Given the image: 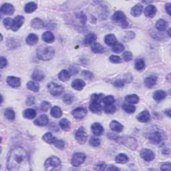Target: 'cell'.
I'll return each mask as SVG.
<instances>
[{
  "label": "cell",
  "instance_id": "cell-37",
  "mask_svg": "<svg viewBox=\"0 0 171 171\" xmlns=\"http://www.w3.org/2000/svg\"><path fill=\"white\" fill-rule=\"evenodd\" d=\"M156 83V78L154 76H150L145 78L144 84L147 86V87L152 88L154 87V86Z\"/></svg>",
  "mask_w": 171,
  "mask_h": 171
},
{
  "label": "cell",
  "instance_id": "cell-27",
  "mask_svg": "<svg viewBox=\"0 0 171 171\" xmlns=\"http://www.w3.org/2000/svg\"><path fill=\"white\" fill-rule=\"evenodd\" d=\"M166 93L163 90H157L153 94V98L156 102H160L165 98Z\"/></svg>",
  "mask_w": 171,
  "mask_h": 171
},
{
  "label": "cell",
  "instance_id": "cell-15",
  "mask_svg": "<svg viewBox=\"0 0 171 171\" xmlns=\"http://www.w3.org/2000/svg\"><path fill=\"white\" fill-rule=\"evenodd\" d=\"M14 8L13 5L8 3L4 4L1 7V12L5 15H12L14 13Z\"/></svg>",
  "mask_w": 171,
  "mask_h": 171
},
{
  "label": "cell",
  "instance_id": "cell-62",
  "mask_svg": "<svg viewBox=\"0 0 171 171\" xmlns=\"http://www.w3.org/2000/svg\"><path fill=\"white\" fill-rule=\"evenodd\" d=\"M165 9H166V11L168 14H169V15H170V11H171V4L170 3H168V4H166L165 5Z\"/></svg>",
  "mask_w": 171,
  "mask_h": 171
},
{
  "label": "cell",
  "instance_id": "cell-53",
  "mask_svg": "<svg viewBox=\"0 0 171 171\" xmlns=\"http://www.w3.org/2000/svg\"><path fill=\"white\" fill-rule=\"evenodd\" d=\"M109 60L110 62L114 63V64H119V63H121L122 62V60L118 56L115 55H112L110 56Z\"/></svg>",
  "mask_w": 171,
  "mask_h": 171
},
{
  "label": "cell",
  "instance_id": "cell-39",
  "mask_svg": "<svg viewBox=\"0 0 171 171\" xmlns=\"http://www.w3.org/2000/svg\"><path fill=\"white\" fill-rule=\"evenodd\" d=\"M60 126L61 128L64 131H68L70 129V122L68 120L63 118L60 122Z\"/></svg>",
  "mask_w": 171,
  "mask_h": 171
},
{
  "label": "cell",
  "instance_id": "cell-12",
  "mask_svg": "<svg viewBox=\"0 0 171 171\" xmlns=\"http://www.w3.org/2000/svg\"><path fill=\"white\" fill-rule=\"evenodd\" d=\"M87 115V110L84 108L79 107L72 111V115L76 119L84 118Z\"/></svg>",
  "mask_w": 171,
  "mask_h": 171
},
{
  "label": "cell",
  "instance_id": "cell-33",
  "mask_svg": "<svg viewBox=\"0 0 171 171\" xmlns=\"http://www.w3.org/2000/svg\"><path fill=\"white\" fill-rule=\"evenodd\" d=\"M125 100L128 104H137L139 102L140 99H139V97L138 96V95L131 94V95H128V96H126L125 97Z\"/></svg>",
  "mask_w": 171,
  "mask_h": 171
},
{
  "label": "cell",
  "instance_id": "cell-63",
  "mask_svg": "<svg viewBox=\"0 0 171 171\" xmlns=\"http://www.w3.org/2000/svg\"><path fill=\"white\" fill-rule=\"evenodd\" d=\"M106 170H119V169H118V168L115 167V166H108V167L106 166Z\"/></svg>",
  "mask_w": 171,
  "mask_h": 171
},
{
  "label": "cell",
  "instance_id": "cell-1",
  "mask_svg": "<svg viewBox=\"0 0 171 171\" xmlns=\"http://www.w3.org/2000/svg\"><path fill=\"white\" fill-rule=\"evenodd\" d=\"M7 168L11 171L31 170L30 158L27 152L21 147L14 148L8 156Z\"/></svg>",
  "mask_w": 171,
  "mask_h": 171
},
{
  "label": "cell",
  "instance_id": "cell-44",
  "mask_svg": "<svg viewBox=\"0 0 171 171\" xmlns=\"http://www.w3.org/2000/svg\"><path fill=\"white\" fill-rule=\"evenodd\" d=\"M122 108L125 112L129 114L134 113L136 110V107L131 104H124L122 105Z\"/></svg>",
  "mask_w": 171,
  "mask_h": 171
},
{
  "label": "cell",
  "instance_id": "cell-25",
  "mask_svg": "<svg viewBox=\"0 0 171 171\" xmlns=\"http://www.w3.org/2000/svg\"><path fill=\"white\" fill-rule=\"evenodd\" d=\"M168 27H169V24H168V22L164 20H163V19H160V20H158V21L156 22V27L159 31H166Z\"/></svg>",
  "mask_w": 171,
  "mask_h": 171
},
{
  "label": "cell",
  "instance_id": "cell-29",
  "mask_svg": "<svg viewBox=\"0 0 171 171\" xmlns=\"http://www.w3.org/2000/svg\"><path fill=\"white\" fill-rule=\"evenodd\" d=\"M42 40L44 42L51 44L54 41L55 37L52 32H50V31H46V32H44L42 34Z\"/></svg>",
  "mask_w": 171,
  "mask_h": 171
},
{
  "label": "cell",
  "instance_id": "cell-45",
  "mask_svg": "<svg viewBox=\"0 0 171 171\" xmlns=\"http://www.w3.org/2000/svg\"><path fill=\"white\" fill-rule=\"evenodd\" d=\"M124 50V46L121 43L117 42L116 44H115L112 47V52L115 53H120L123 52V50Z\"/></svg>",
  "mask_w": 171,
  "mask_h": 171
},
{
  "label": "cell",
  "instance_id": "cell-13",
  "mask_svg": "<svg viewBox=\"0 0 171 171\" xmlns=\"http://www.w3.org/2000/svg\"><path fill=\"white\" fill-rule=\"evenodd\" d=\"M157 9L153 5H148L145 8L144 13L146 17L152 18H153L156 14Z\"/></svg>",
  "mask_w": 171,
  "mask_h": 171
},
{
  "label": "cell",
  "instance_id": "cell-28",
  "mask_svg": "<svg viewBox=\"0 0 171 171\" xmlns=\"http://www.w3.org/2000/svg\"><path fill=\"white\" fill-rule=\"evenodd\" d=\"M23 116L25 118L31 120L36 116V110L32 108H27L23 112Z\"/></svg>",
  "mask_w": 171,
  "mask_h": 171
},
{
  "label": "cell",
  "instance_id": "cell-4",
  "mask_svg": "<svg viewBox=\"0 0 171 171\" xmlns=\"http://www.w3.org/2000/svg\"><path fill=\"white\" fill-rule=\"evenodd\" d=\"M116 142L120 144L125 146L126 147L130 148L132 150H136L138 147L137 140L131 137H118L116 138Z\"/></svg>",
  "mask_w": 171,
  "mask_h": 171
},
{
  "label": "cell",
  "instance_id": "cell-54",
  "mask_svg": "<svg viewBox=\"0 0 171 171\" xmlns=\"http://www.w3.org/2000/svg\"><path fill=\"white\" fill-rule=\"evenodd\" d=\"M53 145H54L56 148H59V149L62 150L64 149V148L65 147V142L61 140H56L54 143H53Z\"/></svg>",
  "mask_w": 171,
  "mask_h": 171
},
{
  "label": "cell",
  "instance_id": "cell-30",
  "mask_svg": "<svg viewBox=\"0 0 171 171\" xmlns=\"http://www.w3.org/2000/svg\"><path fill=\"white\" fill-rule=\"evenodd\" d=\"M26 43L30 46H34L38 42V37L37 35L34 34H30L28 35L27 38L26 40Z\"/></svg>",
  "mask_w": 171,
  "mask_h": 171
},
{
  "label": "cell",
  "instance_id": "cell-20",
  "mask_svg": "<svg viewBox=\"0 0 171 171\" xmlns=\"http://www.w3.org/2000/svg\"><path fill=\"white\" fill-rule=\"evenodd\" d=\"M97 39V36L96 34H94L93 33L88 34L86 35L85 37V38L84 40V44L86 46H90L95 43L96 40Z\"/></svg>",
  "mask_w": 171,
  "mask_h": 171
},
{
  "label": "cell",
  "instance_id": "cell-6",
  "mask_svg": "<svg viewBox=\"0 0 171 171\" xmlns=\"http://www.w3.org/2000/svg\"><path fill=\"white\" fill-rule=\"evenodd\" d=\"M50 93L53 96H59L61 95L64 91V88L62 85H59L54 82H50L47 85Z\"/></svg>",
  "mask_w": 171,
  "mask_h": 171
},
{
  "label": "cell",
  "instance_id": "cell-17",
  "mask_svg": "<svg viewBox=\"0 0 171 171\" xmlns=\"http://www.w3.org/2000/svg\"><path fill=\"white\" fill-rule=\"evenodd\" d=\"M48 122H49V119L47 118V116L45 115H42L39 117H37V118L34 120V124L36 126H43L47 124Z\"/></svg>",
  "mask_w": 171,
  "mask_h": 171
},
{
  "label": "cell",
  "instance_id": "cell-32",
  "mask_svg": "<svg viewBox=\"0 0 171 171\" xmlns=\"http://www.w3.org/2000/svg\"><path fill=\"white\" fill-rule=\"evenodd\" d=\"M37 8V5L36 4V3L29 2L26 5V6H25L24 10L26 11V13L31 14L34 11H36Z\"/></svg>",
  "mask_w": 171,
  "mask_h": 171
},
{
  "label": "cell",
  "instance_id": "cell-9",
  "mask_svg": "<svg viewBox=\"0 0 171 171\" xmlns=\"http://www.w3.org/2000/svg\"><path fill=\"white\" fill-rule=\"evenodd\" d=\"M148 140L154 144H159L163 140V135L159 131H154L148 136Z\"/></svg>",
  "mask_w": 171,
  "mask_h": 171
},
{
  "label": "cell",
  "instance_id": "cell-34",
  "mask_svg": "<svg viewBox=\"0 0 171 171\" xmlns=\"http://www.w3.org/2000/svg\"><path fill=\"white\" fill-rule=\"evenodd\" d=\"M116 163L118 164H126L128 162V157L126 154H119L115 158Z\"/></svg>",
  "mask_w": 171,
  "mask_h": 171
},
{
  "label": "cell",
  "instance_id": "cell-21",
  "mask_svg": "<svg viewBox=\"0 0 171 171\" xmlns=\"http://www.w3.org/2000/svg\"><path fill=\"white\" fill-rule=\"evenodd\" d=\"M143 6H142L141 4H137L135 6H134L132 9H131V15L132 16L134 17H138L139 15H140L143 11Z\"/></svg>",
  "mask_w": 171,
  "mask_h": 171
},
{
  "label": "cell",
  "instance_id": "cell-24",
  "mask_svg": "<svg viewBox=\"0 0 171 171\" xmlns=\"http://www.w3.org/2000/svg\"><path fill=\"white\" fill-rule=\"evenodd\" d=\"M44 78H45V75H44V73L40 70V69H36L32 74L31 76V78L33 79L34 80L40 82L43 80Z\"/></svg>",
  "mask_w": 171,
  "mask_h": 171
},
{
  "label": "cell",
  "instance_id": "cell-23",
  "mask_svg": "<svg viewBox=\"0 0 171 171\" xmlns=\"http://www.w3.org/2000/svg\"><path fill=\"white\" fill-rule=\"evenodd\" d=\"M104 42L108 46H113L115 44L117 43L116 37L114 34H108L105 36L104 38Z\"/></svg>",
  "mask_w": 171,
  "mask_h": 171
},
{
  "label": "cell",
  "instance_id": "cell-42",
  "mask_svg": "<svg viewBox=\"0 0 171 171\" xmlns=\"http://www.w3.org/2000/svg\"><path fill=\"white\" fill-rule=\"evenodd\" d=\"M92 50L96 53H102L104 52V47L98 43H94L92 46Z\"/></svg>",
  "mask_w": 171,
  "mask_h": 171
},
{
  "label": "cell",
  "instance_id": "cell-11",
  "mask_svg": "<svg viewBox=\"0 0 171 171\" xmlns=\"http://www.w3.org/2000/svg\"><path fill=\"white\" fill-rule=\"evenodd\" d=\"M25 21V18L22 15H17L14 19V22H13V26H12L11 30L14 31H18L20 28L22 26V25L24 24Z\"/></svg>",
  "mask_w": 171,
  "mask_h": 171
},
{
  "label": "cell",
  "instance_id": "cell-49",
  "mask_svg": "<svg viewBox=\"0 0 171 171\" xmlns=\"http://www.w3.org/2000/svg\"><path fill=\"white\" fill-rule=\"evenodd\" d=\"M104 110L106 114H114L116 111V107L113 104L106 105L104 108Z\"/></svg>",
  "mask_w": 171,
  "mask_h": 171
},
{
  "label": "cell",
  "instance_id": "cell-31",
  "mask_svg": "<svg viewBox=\"0 0 171 171\" xmlns=\"http://www.w3.org/2000/svg\"><path fill=\"white\" fill-rule=\"evenodd\" d=\"M50 114H51L52 116H53V118H59L62 116V111L59 106H55L52 108Z\"/></svg>",
  "mask_w": 171,
  "mask_h": 171
},
{
  "label": "cell",
  "instance_id": "cell-46",
  "mask_svg": "<svg viewBox=\"0 0 171 171\" xmlns=\"http://www.w3.org/2000/svg\"><path fill=\"white\" fill-rule=\"evenodd\" d=\"M4 115H5V118L9 120H14L15 119V115L14 111L12 109L8 108L7 110H5Z\"/></svg>",
  "mask_w": 171,
  "mask_h": 171
},
{
  "label": "cell",
  "instance_id": "cell-55",
  "mask_svg": "<svg viewBox=\"0 0 171 171\" xmlns=\"http://www.w3.org/2000/svg\"><path fill=\"white\" fill-rule=\"evenodd\" d=\"M122 58L125 62L131 61L132 59V53L131 52H125L122 54Z\"/></svg>",
  "mask_w": 171,
  "mask_h": 171
},
{
  "label": "cell",
  "instance_id": "cell-14",
  "mask_svg": "<svg viewBox=\"0 0 171 171\" xmlns=\"http://www.w3.org/2000/svg\"><path fill=\"white\" fill-rule=\"evenodd\" d=\"M7 83L11 87L16 88L20 86L21 80L20 78L15 76H8L7 78Z\"/></svg>",
  "mask_w": 171,
  "mask_h": 171
},
{
  "label": "cell",
  "instance_id": "cell-64",
  "mask_svg": "<svg viewBox=\"0 0 171 171\" xmlns=\"http://www.w3.org/2000/svg\"><path fill=\"white\" fill-rule=\"evenodd\" d=\"M165 114H166L168 116L170 117V109L169 108V109L166 110V111H165Z\"/></svg>",
  "mask_w": 171,
  "mask_h": 171
},
{
  "label": "cell",
  "instance_id": "cell-59",
  "mask_svg": "<svg viewBox=\"0 0 171 171\" xmlns=\"http://www.w3.org/2000/svg\"><path fill=\"white\" fill-rule=\"evenodd\" d=\"M106 168V166L105 165V164H103V163H100V164H97V165L95 166L94 169L98 170H105Z\"/></svg>",
  "mask_w": 171,
  "mask_h": 171
},
{
  "label": "cell",
  "instance_id": "cell-47",
  "mask_svg": "<svg viewBox=\"0 0 171 171\" xmlns=\"http://www.w3.org/2000/svg\"><path fill=\"white\" fill-rule=\"evenodd\" d=\"M64 102L66 104H71L73 102H74V97L71 94H65L64 97L62 98Z\"/></svg>",
  "mask_w": 171,
  "mask_h": 171
},
{
  "label": "cell",
  "instance_id": "cell-61",
  "mask_svg": "<svg viewBox=\"0 0 171 171\" xmlns=\"http://www.w3.org/2000/svg\"><path fill=\"white\" fill-rule=\"evenodd\" d=\"M160 169L162 170H169L170 169V163H166L163 164L160 167Z\"/></svg>",
  "mask_w": 171,
  "mask_h": 171
},
{
  "label": "cell",
  "instance_id": "cell-40",
  "mask_svg": "<svg viewBox=\"0 0 171 171\" xmlns=\"http://www.w3.org/2000/svg\"><path fill=\"white\" fill-rule=\"evenodd\" d=\"M27 88L29 90L33 91V92H38L40 90L39 84L36 83V82H34V81L28 82L27 84Z\"/></svg>",
  "mask_w": 171,
  "mask_h": 171
},
{
  "label": "cell",
  "instance_id": "cell-8",
  "mask_svg": "<svg viewBox=\"0 0 171 171\" xmlns=\"http://www.w3.org/2000/svg\"><path fill=\"white\" fill-rule=\"evenodd\" d=\"M86 158V154L82 153H75L72 158L71 163L72 166H80L82 164L84 163V161Z\"/></svg>",
  "mask_w": 171,
  "mask_h": 171
},
{
  "label": "cell",
  "instance_id": "cell-50",
  "mask_svg": "<svg viewBox=\"0 0 171 171\" xmlns=\"http://www.w3.org/2000/svg\"><path fill=\"white\" fill-rule=\"evenodd\" d=\"M4 26L7 28V29H11L12 26H13V22L14 20H12L11 18H7L4 20Z\"/></svg>",
  "mask_w": 171,
  "mask_h": 171
},
{
  "label": "cell",
  "instance_id": "cell-58",
  "mask_svg": "<svg viewBox=\"0 0 171 171\" xmlns=\"http://www.w3.org/2000/svg\"><path fill=\"white\" fill-rule=\"evenodd\" d=\"M0 59H1V64H0V68H1V69H3L7 66L8 61H7V60H6V58L3 56H2Z\"/></svg>",
  "mask_w": 171,
  "mask_h": 171
},
{
  "label": "cell",
  "instance_id": "cell-22",
  "mask_svg": "<svg viewBox=\"0 0 171 171\" xmlns=\"http://www.w3.org/2000/svg\"><path fill=\"white\" fill-rule=\"evenodd\" d=\"M110 128H111L112 131H115L116 132H120L123 131L124 126L120 124V122L116 121V120H112L110 124Z\"/></svg>",
  "mask_w": 171,
  "mask_h": 171
},
{
  "label": "cell",
  "instance_id": "cell-5",
  "mask_svg": "<svg viewBox=\"0 0 171 171\" xmlns=\"http://www.w3.org/2000/svg\"><path fill=\"white\" fill-rule=\"evenodd\" d=\"M112 20L116 23H119L121 24L122 27L126 28L128 26V22L126 21V18L125 14L121 11H116L112 15Z\"/></svg>",
  "mask_w": 171,
  "mask_h": 171
},
{
  "label": "cell",
  "instance_id": "cell-26",
  "mask_svg": "<svg viewBox=\"0 0 171 171\" xmlns=\"http://www.w3.org/2000/svg\"><path fill=\"white\" fill-rule=\"evenodd\" d=\"M31 26L35 30H40L44 27V24L43 21L40 18H34V20H31Z\"/></svg>",
  "mask_w": 171,
  "mask_h": 171
},
{
  "label": "cell",
  "instance_id": "cell-56",
  "mask_svg": "<svg viewBox=\"0 0 171 171\" xmlns=\"http://www.w3.org/2000/svg\"><path fill=\"white\" fill-rule=\"evenodd\" d=\"M125 84V82L124 80H122V79H118V80H116L115 82H114V86L116 88H122L124 87Z\"/></svg>",
  "mask_w": 171,
  "mask_h": 171
},
{
  "label": "cell",
  "instance_id": "cell-7",
  "mask_svg": "<svg viewBox=\"0 0 171 171\" xmlns=\"http://www.w3.org/2000/svg\"><path fill=\"white\" fill-rule=\"evenodd\" d=\"M75 138L79 144H84L88 139V134L83 126L79 128L75 133Z\"/></svg>",
  "mask_w": 171,
  "mask_h": 171
},
{
  "label": "cell",
  "instance_id": "cell-19",
  "mask_svg": "<svg viewBox=\"0 0 171 171\" xmlns=\"http://www.w3.org/2000/svg\"><path fill=\"white\" fill-rule=\"evenodd\" d=\"M86 86V83L84 81L80 79H76L72 82V87L73 89L76 90L80 91L82 90Z\"/></svg>",
  "mask_w": 171,
  "mask_h": 171
},
{
  "label": "cell",
  "instance_id": "cell-41",
  "mask_svg": "<svg viewBox=\"0 0 171 171\" xmlns=\"http://www.w3.org/2000/svg\"><path fill=\"white\" fill-rule=\"evenodd\" d=\"M145 62L142 58H138L135 61V68L138 71H142L145 68Z\"/></svg>",
  "mask_w": 171,
  "mask_h": 171
},
{
  "label": "cell",
  "instance_id": "cell-36",
  "mask_svg": "<svg viewBox=\"0 0 171 171\" xmlns=\"http://www.w3.org/2000/svg\"><path fill=\"white\" fill-rule=\"evenodd\" d=\"M58 78L61 81L66 82L69 80V79L70 78V74H69V72L68 70H66V69H63V70H62L59 73Z\"/></svg>",
  "mask_w": 171,
  "mask_h": 171
},
{
  "label": "cell",
  "instance_id": "cell-52",
  "mask_svg": "<svg viewBox=\"0 0 171 171\" xmlns=\"http://www.w3.org/2000/svg\"><path fill=\"white\" fill-rule=\"evenodd\" d=\"M50 107H51V104L46 101H43L40 104V109L43 112H47L50 108Z\"/></svg>",
  "mask_w": 171,
  "mask_h": 171
},
{
  "label": "cell",
  "instance_id": "cell-18",
  "mask_svg": "<svg viewBox=\"0 0 171 171\" xmlns=\"http://www.w3.org/2000/svg\"><path fill=\"white\" fill-rule=\"evenodd\" d=\"M91 129H92V131L93 132V134L96 136L102 135L104 132L103 126L98 122L94 123V124L91 126Z\"/></svg>",
  "mask_w": 171,
  "mask_h": 171
},
{
  "label": "cell",
  "instance_id": "cell-48",
  "mask_svg": "<svg viewBox=\"0 0 171 171\" xmlns=\"http://www.w3.org/2000/svg\"><path fill=\"white\" fill-rule=\"evenodd\" d=\"M102 102L105 105H112L115 102V99L112 96H107L106 97H104Z\"/></svg>",
  "mask_w": 171,
  "mask_h": 171
},
{
  "label": "cell",
  "instance_id": "cell-10",
  "mask_svg": "<svg viewBox=\"0 0 171 171\" xmlns=\"http://www.w3.org/2000/svg\"><path fill=\"white\" fill-rule=\"evenodd\" d=\"M140 156L147 162H150L155 158V154L153 151L148 148H143L140 152Z\"/></svg>",
  "mask_w": 171,
  "mask_h": 171
},
{
  "label": "cell",
  "instance_id": "cell-3",
  "mask_svg": "<svg viewBox=\"0 0 171 171\" xmlns=\"http://www.w3.org/2000/svg\"><path fill=\"white\" fill-rule=\"evenodd\" d=\"M44 166L46 170H59L62 167L61 160L57 156H52L46 160Z\"/></svg>",
  "mask_w": 171,
  "mask_h": 171
},
{
  "label": "cell",
  "instance_id": "cell-16",
  "mask_svg": "<svg viewBox=\"0 0 171 171\" xmlns=\"http://www.w3.org/2000/svg\"><path fill=\"white\" fill-rule=\"evenodd\" d=\"M137 118L139 122L147 123L150 120V113L147 110H144V111L141 112L140 114H138Z\"/></svg>",
  "mask_w": 171,
  "mask_h": 171
},
{
  "label": "cell",
  "instance_id": "cell-38",
  "mask_svg": "<svg viewBox=\"0 0 171 171\" xmlns=\"http://www.w3.org/2000/svg\"><path fill=\"white\" fill-rule=\"evenodd\" d=\"M89 108H90V111L94 114L99 113L102 111V106H101L100 104H98V103H91Z\"/></svg>",
  "mask_w": 171,
  "mask_h": 171
},
{
  "label": "cell",
  "instance_id": "cell-51",
  "mask_svg": "<svg viewBox=\"0 0 171 171\" xmlns=\"http://www.w3.org/2000/svg\"><path fill=\"white\" fill-rule=\"evenodd\" d=\"M89 142H90V144L92 146V147H98L100 145V140L98 138H96L95 137H92L90 139Z\"/></svg>",
  "mask_w": 171,
  "mask_h": 171
},
{
  "label": "cell",
  "instance_id": "cell-43",
  "mask_svg": "<svg viewBox=\"0 0 171 171\" xmlns=\"http://www.w3.org/2000/svg\"><path fill=\"white\" fill-rule=\"evenodd\" d=\"M104 98V95L101 94H94L92 95L90 100L92 103H98L100 104Z\"/></svg>",
  "mask_w": 171,
  "mask_h": 171
},
{
  "label": "cell",
  "instance_id": "cell-2",
  "mask_svg": "<svg viewBox=\"0 0 171 171\" xmlns=\"http://www.w3.org/2000/svg\"><path fill=\"white\" fill-rule=\"evenodd\" d=\"M37 56L40 60L43 61H48L52 60L54 56L55 50L51 46L42 45L37 49Z\"/></svg>",
  "mask_w": 171,
  "mask_h": 171
},
{
  "label": "cell",
  "instance_id": "cell-60",
  "mask_svg": "<svg viewBox=\"0 0 171 171\" xmlns=\"http://www.w3.org/2000/svg\"><path fill=\"white\" fill-rule=\"evenodd\" d=\"M35 103V98L32 96H29L26 100V104L27 106H31Z\"/></svg>",
  "mask_w": 171,
  "mask_h": 171
},
{
  "label": "cell",
  "instance_id": "cell-35",
  "mask_svg": "<svg viewBox=\"0 0 171 171\" xmlns=\"http://www.w3.org/2000/svg\"><path fill=\"white\" fill-rule=\"evenodd\" d=\"M42 139H43V140H44L46 142H47V143L52 144H53L55 141L57 140L56 138L54 137H53L52 133H50V132L46 133V134L42 137Z\"/></svg>",
  "mask_w": 171,
  "mask_h": 171
},
{
  "label": "cell",
  "instance_id": "cell-57",
  "mask_svg": "<svg viewBox=\"0 0 171 171\" xmlns=\"http://www.w3.org/2000/svg\"><path fill=\"white\" fill-rule=\"evenodd\" d=\"M82 76H83L86 79H88V80H91V79H92L94 77L92 73L89 71H84L82 72Z\"/></svg>",
  "mask_w": 171,
  "mask_h": 171
}]
</instances>
